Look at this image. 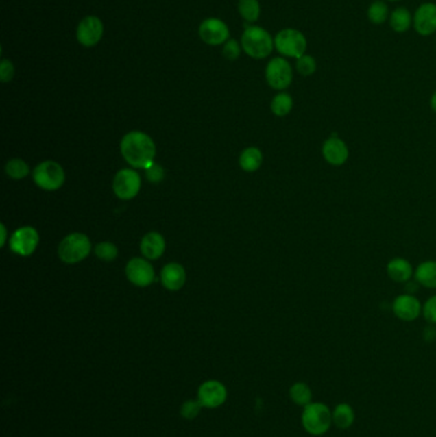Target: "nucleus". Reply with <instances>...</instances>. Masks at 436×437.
Segmentation results:
<instances>
[{"label": "nucleus", "mask_w": 436, "mask_h": 437, "mask_svg": "<svg viewBox=\"0 0 436 437\" xmlns=\"http://www.w3.org/2000/svg\"><path fill=\"white\" fill-rule=\"evenodd\" d=\"M391 310L399 320L411 323L422 314V304L415 295H402L393 301Z\"/></svg>", "instance_id": "obj_14"}, {"label": "nucleus", "mask_w": 436, "mask_h": 437, "mask_svg": "<svg viewBox=\"0 0 436 437\" xmlns=\"http://www.w3.org/2000/svg\"><path fill=\"white\" fill-rule=\"evenodd\" d=\"M38 245V232L32 227L17 229L10 238V249L21 256L32 255Z\"/></svg>", "instance_id": "obj_12"}, {"label": "nucleus", "mask_w": 436, "mask_h": 437, "mask_svg": "<svg viewBox=\"0 0 436 437\" xmlns=\"http://www.w3.org/2000/svg\"><path fill=\"white\" fill-rule=\"evenodd\" d=\"M202 407V404L199 401H195V400H189L186 401L183 405H182V416L184 419H193L197 417V414L199 413V409Z\"/></svg>", "instance_id": "obj_34"}, {"label": "nucleus", "mask_w": 436, "mask_h": 437, "mask_svg": "<svg viewBox=\"0 0 436 437\" xmlns=\"http://www.w3.org/2000/svg\"><path fill=\"white\" fill-rule=\"evenodd\" d=\"M241 45L248 57L257 60L269 57L275 49L271 34L256 25L247 26L241 36Z\"/></svg>", "instance_id": "obj_2"}, {"label": "nucleus", "mask_w": 436, "mask_h": 437, "mask_svg": "<svg viewBox=\"0 0 436 437\" xmlns=\"http://www.w3.org/2000/svg\"><path fill=\"white\" fill-rule=\"evenodd\" d=\"M141 188V178L132 169L118 171L113 182L114 193L122 200H131Z\"/></svg>", "instance_id": "obj_10"}, {"label": "nucleus", "mask_w": 436, "mask_h": 437, "mask_svg": "<svg viewBox=\"0 0 436 437\" xmlns=\"http://www.w3.org/2000/svg\"><path fill=\"white\" fill-rule=\"evenodd\" d=\"M146 178L152 183H159L164 178V169L158 164H152L150 168L146 169Z\"/></svg>", "instance_id": "obj_35"}, {"label": "nucleus", "mask_w": 436, "mask_h": 437, "mask_svg": "<svg viewBox=\"0 0 436 437\" xmlns=\"http://www.w3.org/2000/svg\"><path fill=\"white\" fill-rule=\"evenodd\" d=\"M263 164V152L257 147H248L241 153L239 165L245 171H256Z\"/></svg>", "instance_id": "obj_25"}, {"label": "nucleus", "mask_w": 436, "mask_h": 437, "mask_svg": "<svg viewBox=\"0 0 436 437\" xmlns=\"http://www.w3.org/2000/svg\"><path fill=\"white\" fill-rule=\"evenodd\" d=\"M275 50L283 58L298 59L306 54L307 38L297 29H280L274 36Z\"/></svg>", "instance_id": "obj_4"}, {"label": "nucleus", "mask_w": 436, "mask_h": 437, "mask_svg": "<svg viewBox=\"0 0 436 437\" xmlns=\"http://www.w3.org/2000/svg\"><path fill=\"white\" fill-rule=\"evenodd\" d=\"M388 276L396 283H407L415 275L413 266L403 257H396L390 260L387 265Z\"/></svg>", "instance_id": "obj_17"}, {"label": "nucleus", "mask_w": 436, "mask_h": 437, "mask_svg": "<svg viewBox=\"0 0 436 437\" xmlns=\"http://www.w3.org/2000/svg\"><path fill=\"white\" fill-rule=\"evenodd\" d=\"M354 422V410L350 404L341 403L332 412V423L341 429H348Z\"/></svg>", "instance_id": "obj_22"}, {"label": "nucleus", "mask_w": 436, "mask_h": 437, "mask_svg": "<svg viewBox=\"0 0 436 437\" xmlns=\"http://www.w3.org/2000/svg\"><path fill=\"white\" fill-rule=\"evenodd\" d=\"M162 283L168 290H180L186 283V271L180 264H168L162 270Z\"/></svg>", "instance_id": "obj_18"}, {"label": "nucleus", "mask_w": 436, "mask_h": 437, "mask_svg": "<svg viewBox=\"0 0 436 437\" xmlns=\"http://www.w3.org/2000/svg\"><path fill=\"white\" fill-rule=\"evenodd\" d=\"M165 251V240L162 234L152 232L146 234L141 240V252L149 260H156L162 256Z\"/></svg>", "instance_id": "obj_19"}, {"label": "nucleus", "mask_w": 436, "mask_h": 437, "mask_svg": "<svg viewBox=\"0 0 436 437\" xmlns=\"http://www.w3.org/2000/svg\"><path fill=\"white\" fill-rule=\"evenodd\" d=\"M91 252V242L82 233H73L62 240L59 245L58 253L63 262L66 264H77Z\"/></svg>", "instance_id": "obj_5"}, {"label": "nucleus", "mask_w": 436, "mask_h": 437, "mask_svg": "<svg viewBox=\"0 0 436 437\" xmlns=\"http://www.w3.org/2000/svg\"><path fill=\"white\" fill-rule=\"evenodd\" d=\"M238 13L248 23H255L260 18L261 5L258 0H238Z\"/></svg>", "instance_id": "obj_24"}, {"label": "nucleus", "mask_w": 436, "mask_h": 437, "mask_svg": "<svg viewBox=\"0 0 436 437\" xmlns=\"http://www.w3.org/2000/svg\"><path fill=\"white\" fill-rule=\"evenodd\" d=\"M121 151L125 162L133 168H143L145 171L154 164L155 143L147 134L131 132L125 134L121 142Z\"/></svg>", "instance_id": "obj_1"}, {"label": "nucleus", "mask_w": 436, "mask_h": 437, "mask_svg": "<svg viewBox=\"0 0 436 437\" xmlns=\"http://www.w3.org/2000/svg\"><path fill=\"white\" fill-rule=\"evenodd\" d=\"M227 399V390L219 381H208L201 385L199 390V401L202 407L217 408Z\"/></svg>", "instance_id": "obj_16"}, {"label": "nucleus", "mask_w": 436, "mask_h": 437, "mask_svg": "<svg viewBox=\"0 0 436 437\" xmlns=\"http://www.w3.org/2000/svg\"><path fill=\"white\" fill-rule=\"evenodd\" d=\"M271 112L276 116H285L289 114L293 109V99L287 92H280L275 95L271 100Z\"/></svg>", "instance_id": "obj_26"}, {"label": "nucleus", "mask_w": 436, "mask_h": 437, "mask_svg": "<svg viewBox=\"0 0 436 437\" xmlns=\"http://www.w3.org/2000/svg\"><path fill=\"white\" fill-rule=\"evenodd\" d=\"M430 108H431L433 112L436 113V91L431 95V99H430Z\"/></svg>", "instance_id": "obj_37"}, {"label": "nucleus", "mask_w": 436, "mask_h": 437, "mask_svg": "<svg viewBox=\"0 0 436 437\" xmlns=\"http://www.w3.org/2000/svg\"><path fill=\"white\" fill-rule=\"evenodd\" d=\"M422 314L427 323L436 325V295L430 297L422 305Z\"/></svg>", "instance_id": "obj_32"}, {"label": "nucleus", "mask_w": 436, "mask_h": 437, "mask_svg": "<svg viewBox=\"0 0 436 437\" xmlns=\"http://www.w3.org/2000/svg\"><path fill=\"white\" fill-rule=\"evenodd\" d=\"M199 36L210 47H219L230 38V31L223 19L210 17L199 23Z\"/></svg>", "instance_id": "obj_9"}, {"label": "nucleus", "mask_w": 436, "mask_h": 437, "mask_svg": "<svg viewBox=\"0 0 436 437\" xmlns=\"http://www.w3.org/2000/svg\"><path fill=\"white\" fill-rule=\"evenodd\" d=\"M5 173L12 179H23L29 175V165L21 159H12L5 165Z\"/></svg>", "instance_id": "obj_29"}, {"label": "nucleus", "mask_w": 436, "mask_h": 437, "mask_svg": "<svg viewBox=\"0 0 436 437\" xmlns=\"http://www.w3.org/2000/svg\"><path fill=\"white\" fill-rule=\"evenodd\" d=\"M332 413L323 403H310L302 413V426L313 436H322L332 427Z\"/></svg>", "instance_id": "obj_3"}, {"label": "nucleus", "mask_w": 436, "mask_h": 437, "mask_svg": "<svg viewBox=\"0 0 436 437\" xmlns=\"http://www.w3.org/2000/svg\"><path fill=\"white\" fill-rule=\"evenodd\" d=\"M64 179H66L64 171L56 162H41L34 171V181L43 190H59L63 186Z\"/></svg>", "instance_id": "obj_7"}, {"label": "nucleus", "mask_w": 436, "mask_h": 437, "mask_svg": "<svg viewBox=\"0 0 436 437\" xmlns=\"http://www.w3.org/2000/svg\"><path fill=\"white\" fill-rule=\"evenodd\" d=\"M265 78L267 85L276 91H283L293 82V68L287 58L276 57L266 64Z\"/></svg>", "instance_id": "obj_6"}, {"label": "nucleus", "mask_w": 436, "mask_h": 437, "mask_svg": "<svg viewBox=\"0 0 436 437\" xmlns=\"http://www.w3.org/2000/svg\"><path fill=\"white\" fill-rule=\"evenodd\" d=\"M415 280L428 289L436 288V261H425L415 270Z\"/></svg>", "instance_id": "obj_21"}, {"label": "nucleus", "mask_w": 436, "mask_h": 437, "mask_svg": "<svg viewBox=\"0 0 436 437\" xmlns=\"http://www.w3.org/2000/svg\"><path fill=\"white\" fill-rule=\"evenodd\" d=\"M0 230H1V240H0V246H4V243H5V239H7V229H5V227H4L3 224H1Z\"/></svg>", "instance_id": "obj_36"}, {"label": "nucleus", "mask_w": 436, "mask_h": 437, "mask_svg": "<svg viewBox=\"0 0 436 437\" xmlns=\"http://www.w3.org/2000/svg\"><path fill=\"white\" fill-rule=\"evenodd\" d=\"M95 253L103 261H114L118 256V248L110 242H101L96 246Z\"/></svg>", "instance_id": "obj_30"}, {"label": "nucleus", "mask_w": 436, "mask_h": 437, "mask_svg": "<svg viewBox=\"0 0 436 437\" xmlns=\"http://www.w3.org/2000/svg\"><path fill=\"white\" fill-rule=\"evenodd\" d=\"M295 71L301 76H313L317 71V62H316V59L313 55L304 54L302 57L295 59Z\"/></svg>", "instance_id": "obj_28"}, {"label": "nucleus", "mask_w": 436, "mask_h": 437, "mask_svg": "<svg viewBox=\"0 0 436 437\" xmlns=\"http://www.w3.org/2000/svg\"><path fill=\"white\" fill-rule=\"evenodd\" d=\"M14 73H16V69H14L13 63L10 62V59L3 58L1 63H0V79H1V82L3 84L10 82L13 79V77H14Z\"/></svg>", "instance_id": "obj_33"}, {"label": "nucleus", "mask_w": 436, "mask_h": 437, "mask_svg": "<svg viewBox=\"0 0 436 437\" xmlns=\"http://www.w3.org/2000/svg\"><path fill=\"white\" fill-rule=\"evenodd\" d=\"M388 22L394 32L404 34L413 27V14L406 7H398L390 12Z\"/></svg>", "instance_id": "obj_20"}, {"label": "nucleus", "mask_w": 436, "mask_h": 437, "mask_svg": "<svg viewBox=\"0 0 436 437\" xmlns=\"http://www.w3.org/2000/svg\"><path fill=\"white\" fill-rule=\"evenodd\" d=\"M289 395H291V399L293 400L297 405H301V407L308 405L313 400V391L304 382L294 384L289 390Z\"/></svg>", "instance_id": "obj_27"}, {"label": "nucleus", "mask_w": 436, "mask_h": 437, "mask_svg": "<svg viewBox=\"0 0 436 437\" xmlns=\"http://www.w3.org/2000/svg\"><path fill=\"white\" fill-rule=\"evenodd\" d=\"M243 51L241 41H237L234 38H229L227 42L223 45V57L227 58L228 60L234 62L238 58L241 57V53Z\"/></svg>", "instance_id": "obj_31"}, {"label": "nucleus", "mask_w": 436, "mask_h": 437, "mask_svg": "<svg viewBox=\"0 0 436 437\" xmlns=\"http://www.w3.org/2000/svg\"><path fill=\"white\" fill-rule=\"evenodd\" d=\"M104 35V23L97 16H86L80 21L76 29V38L85 48L96 47Z\"/></svg>", "instance_id": "obj_8"}, {"label": "nucleus", "mask_w": 436, "mask_h": 437, "mask_svg": "<svg viewBox=\"0 0 436 437\" xmlns=\"http://www.w3.org/2000/svg\"><path fill=\"white\" fill-rule=\"evenodd\" d=\"M128 280L137 286H147L154 282V269L143 258H132L125 267Z\"/></svg>", "instance_id": "obj_15"}, {"label": "nucleus", "mask_w": 436, "mask_h": 437, "mask_svg": "<svg viewBox=\"0 0 436 437\" xmlns=\"http://www.w3.org/2000/svg\"><path fill=\"white\" fill-rule=\"evenodd\" d=\"M388 1H394L396 3V1H400V0H388Z\"/></svg>", "instance_id": "obj_38"}, {"label": "nucleus", "mask_w": 436, "mask_h": 437, "mask_svg": "<svg viewBox=\"0 0 436 437\" xmlns=\"http://www.w3.org/2000/svg\"><path fill=\"white\" fill-rule=\"evenodd\" d=\"M390 17L388 4L384 0L372 1L367 8V18L372 25H384Z\"/></svg>", "instance_id": "obj_23"}, {"label": "nucleus", "mask_w": 436, "mask_h": 437, "mask_svg": "<svg viewBox=\"0 0 436 437\" xmlns=\"http://www.w3.org/2000/svg\"><path fill=\"white\" fill-rule=\"evenodd\" d=\"M413 29L420 36H431L436 34V3L426 1L418 5L413 14Z\"/></svg>", "instance_id": "obj_11"}, {"label": "nucleus", "mask_w": 436, "mask_h": 437, "mask_svg": "<svg viewBox=\"0 0 436 437\" xmlns=\"http://www.w3.org/2000/svg\"><path fill=\"white\" fill-rule=\"evenodd\" d=\"M322 152L324 160L332 166H341L350 158V149L347 143L338 136H330L329 138H326L323 143Z\"/></svg>", "instance_id": "obj_13"}]
</instances>
